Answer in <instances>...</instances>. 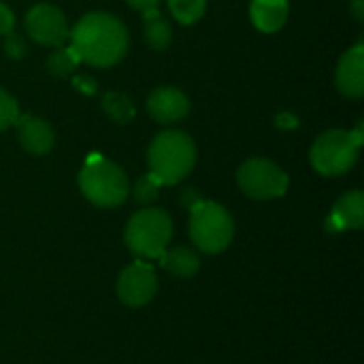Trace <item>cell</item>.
I'll return each mask as SVG.
<instances>
[{"label":"cell","instance_id":"1","mask_svg":"<svg viewBox=\"0 0 364 364\" xmlns=\"http://www.w3.org/2000/svg\"><path fill=\"white\" fill-rule=\"evenodd\" d=\"M73 41V49L81 58V62L94 68H109L117 64L128 51V30L111 13L94 11L83 15L73 32L68 34Z\"/></svg>","mask_w":364,"mask_h":364},{"label":"cell","instance_id":"2","mask_svg":"<svg viewBox=\"0 0 364 364\" xmlns=\"http://www.w3.org/2000/svg\"><path fill=\"white\" fill-rule=\"evenodd\" d=\"M147 162L160 186H177L196 164V145L183 130H164L151 141Z\"/></svg>","mask_w":364,"mask_h":364},{"label":"cell","instance_id":"3","mask_svg":"<svg viewBox=\"0 0 364 364\" xmlns=\"http://www.w3.org/2000/svg\"><path fill=\"white\" fill-rule=\"evenodd\" d=\"M79 188L83 196L102 209L119 207L128 196V177L111 160L94 154L85 160L79 173Z\"/></svg>","mask_w":364,"mask_h":364},{"label":"cell","instance_id":"4","mask_svg":"<svg viewBox=\"0 0 364 364\" xmlns=\"http://www.w3.org/2000/svg\"><path fill=\"white\" fill-rule=\"evenodd\" d=\"M363 145V130H328L311 147V164L324 177H339L354 168Z\"/></svg>","mask_w":364,"mask_h":364},{"label":"cell","instance_id":"5","mask_svg":"<svg viewBox=\"0 0 364 364\" xmlns=\"http://www.w3.org/2000/svg\"><path fill=\"white\" fill-rule=\"evenodd\" d=\"M190 237L200 252L220 254L232 243V215L213 200H200L190 209Z\"/></svg>","mask_w":364,"mask_h":364},{"label":"cell","instance_id":"6","mask_svg":"<svg viewBox=\"0 0 364 364\" xmlns=\"http://www.w3.org/2000/svg\"><path fill=\"white\" fill-rule=\"evenodd\" d=\"M173 237V222L162 209H141L126 226L124 239L132 254L141 258H160Z\"/></svg>","mask_w":364,"mask_h":364},{"label":"cell","instance_id":"7","mask_svg":"<svg viewBox=\"0 0 364 364\" xmlns=\"http://www.w3.org/2000/svg\"><path fill=\"white\" fill-rule=\"evenodd\" d=\"M237 183L254 200H273L288 192V175L267 158L245 160L237 171Z\"/></svg>","mask_w":364,"mask_h":364},{"label":"cell","instance_id":"8","mask_svg":"<svg viewBox=\"0 0 364 364\" xmlns=\"http://www.w3.org/2000/svg\"><path fill=\"white\" fill-rule=\"evenodd\" d=\"M26 34L45 47H62L70 34L64 13L53 4H36L26 15Z\"/></svg>","mask_w":364,"mask_h":364},{"label":"cell","instance_id":"9","mask_svg":"<svg viewBox=\"0 0 364 364\" xmlns=\"http://www.w3.org/2000/svg\"><path fill=\"white\" fill-rule=\"evenodd\" d=\"M158 290V277L151 264L134 262L117 279V296L128 307H145Z\"/></svg>","mask_w":364,"mask_h":364},{"label":"cell","instance_id":"10","mask_svg":"<svg viewBox=\"0 0 364 364\" xmlns=\"http://www.w3.org/2000/svg\"><path fill=\"white\" fill-rule=\"evenodd\" d=\"M147 111L158 124H177L188 117L190 100L177 87H158L147 98Z\"/></svg>","mask_w":364,"mask_h":364},{"label":"cell","instance_id":"11","mask_svg":"<svg viewBox=\"0 0 364 364\" xmlns=\"http://www.w3.org/2000/svg\"><path fill=\"white\" fill-rule=\"evenodd\" d=\"M15 128H17V139H19V145L32 154V156H45L51 151L53 143H55V132L53 128L36 117V115H30V113H23L17 117L15 122Z\"/></svg>","mask_w":364,"mask_h":364},{"label":"cell","instance_id":"12","mask_svg":"<svg viewBox=\"0 0 364 364\" xmlns=\"http://www.w3.org/2000/svg\"><path fill=\"white\" fill-rule=\"evenodd\" d=\"M337 87L346 98H360L364 94V45L348 49L337 64Z\"/></svg>","mask_w":364,"mask_h":364},{"label":"cell","instance_id":"13","mask_svg":"<svg viewBox=\"0 0 364 364\" xmlns=\"http://www.w3.org/2000/svg\"><path fill=\"white\" fill-rule=\"evenodd\" d=\"M364 222V194L360 190L346 192L328 215V230H356Z\"/></svg>","mask_w":364,"mask_h":364},{"label":"cell","instance_id":"14","mask_svg":"<svg viewBox=\"0 0 364 364\" xmlns=\"http://www.w3.org/2000/svg\"><path fill=\"white\" fill-rule=\"evenodd\" d=\"M288 13H290L288 0H252L250 4V17L254 26L264 34H273L282 30L284 23L288 21Z\"/></svg>","mask_w":364,"mask_h":364},{"label":"cell","instance_id":"15","mask_svg":"<svg viewBox=\"0 0 364 364\" xmlns=\"http://www.w3.org/2000/svg\"><path fill=\"white\" fill-rule=\"evenodd\" d=\"M160 264L171 275L188 279V277H194L198 273L200 258H198V254L194 250L179 245V247H173V250H164L160 254Z\"/></svg>","mask_w":364,"mask_h":364},{"label":"cell","instance_id":"16","mask_svg":"<svg viewBox=\"0 0 364 364\" xmlns=\"http://www.w3.org/2000/svg\"><path fill=\"white\" fill-rule=\"evenodd\" d=\"M143 36L154 51H164L173 41V28L158 9L143 13Z\"/></svg>","mask_w":364,"mask_h":364},{"label":"cell","instance_id":"17","mask_svg":"<svg viewBox=\"0 0 364 364\" xmlns=\"http://www.w3.org/2000/svg\"><path fill=\"white\" fill-rule=\"evenodd\" d=\"M102 111L109 115V119H113L115 124H122V126L130 124L136 115L132 100L122 92H107L102 96Z\"/></svg>","mask_w":364,"mask_h":364},{"label":"cell","instance_id":"18","mask_svg":"<svg viewBox=\"0 0 364 364\" xmlns=\"http://www.w3.org/2000/svg\"><path fill=\"white\" fill-rule=\"evenodd\" d=\"M81 64V58L73 47H55V51L49 53L45 66L53 77H68L77 66Z\"/></svg>","mask_w":364,"mask_h":364},{"label":"cell","instance_id":"19","mask_svg":"<svg viewBox=\"0 0 364 364\" xmlns=\"http://www.w3.org/2000/svg\"><path fill=\"white\" fill-rule=\"evenodd\" d=\"M168 9L181 26H192L205 15L207 0H168Z\"/></svg>","mask_w":364,"mask_h":364},{"label":"cell","instance_id":"20","mask_svg":"<svg viewBox=\"0 0 364 364\" xmlns=\"http://www.w3.org/2000/svg\"><path fill=\"white\" fill-rule=\"evenodd\" d=\"M160 181L154 177V175H145V177H141L139 181H136V186H134V190H132V194H134V200L139 203V205H149V203H154L156 198H158V192H160Z\"/></svg>","mask_w":364,"mask_h":364},{"label":"cell","instance_id":"21","mask_svg":"<svg viewBox=\"0 0 364 364\" xmlns=\"http://www.w3.org/2000/svg\"><path fill=\"white\" fill-rule=\"evenodd\" d=\"M17 117H19V107H17L15 98L6 90L0 87V132L15 126Z\"/></svg>","mask_w":364,"mask_h":364},{"label":"cell","instance_id":"22","mask_svg":"<svg viewBox=\"0 0 364 364\" xmlns=\"http://www.w3.org/2000/svg\"><path fill=\"white\" fill-rule=\"evenodd\" d=\"M4 53L13 60H21L28 53V43L17 32L4 34Z\"/></svg>","mask_w":364,"mask_h":364},{"label":"cell","instance_id":"23","mask_svg":"<svg viewBox=\"0 0 364 364\" xmlns=\"http://www.w3.org/2000/svg\"><path fill=\"white\" fill-rule=\"evenodd\" d=\"M13 28H15V15L4 2H0V36L13 32Z\"/></svg>","mask_w":364,"mask_h":364},{"label":"cell","instance_id":"24","mask_svg":"<svg viewBox=\"0 0 364 364\" xmlns=\"http://www.w3.org/2000/svg\"><path fill=\"white\" fill-rule=\"evenodd\" d=\"M200 200H203V198H200V194H198L194 188H186V190L181 192V203H183V207H188V209H194Z\"/></svg>","mask_w":364,"mask_h":364},{"label":"cell","instance_id":"25","mask_svg":"<svg viewBox=\"0 0 364 364\" xmlns=\"http://www.w3.org/2000/svg\"><path fill=\"white\" fill-rule=\"evenodd\" d=\"M134 11L139 13H145V11H151V9H158L160 0H126Z\"/></svg>","mask_w":364,"mask_h":364},{"label":"cell","instance_id":"26","mask_svg":"<svg viewBox=\"0 0 364 364\" xmlns=\"http://www.w3.org/2000/svg\"><path fill=\"white\" fill-rule=\"evenodd\" d=\"M73 83H75V87L83 90L85 94H92V92L96 90V83H94V79H90V77H83V75L75 77V79H73Z\"/></svg>","mask_w":364,"mask_h":364},{"label":"cell","instance_id":"27","mask_svg":"<svg viewBox=\"0 0 364 364\" xmlns=\"http://www.w3.org/2000/svg\"><path fill=\"white\" fill-rule=\"evenodd\" d=\"M363 2H364V0H354V2H352V15H354V17H356L358 21H363V19H364Z\"/></svg>","mask_w":364,"mask_h":364}]
</instances>
